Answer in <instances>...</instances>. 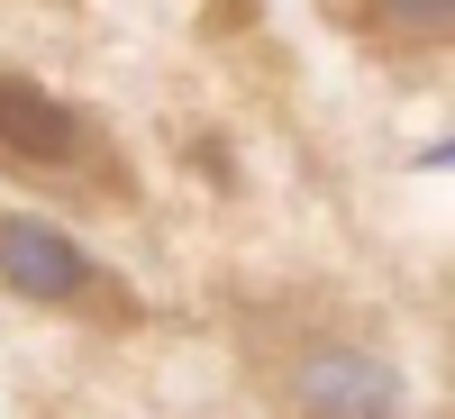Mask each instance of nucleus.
<instances>
[{"mask_svg":"<svg viewBox=\"0 0 455 419\" xmlns=\"http://www.w3.org/2000/svg\"><path fill=\"white\" fill-rule=\"evenodd\" d=\"M283 419H401V374L364 347H300L274 374Z\"/></svg>","mask_w":455,"mask_h":419,"instance_id":"obj_1","label":"nucleus"},{"mask_svg":"<svg viewBox=\"0 0 455 419\" xmlns=\"http://www.w3.org/2000/svg\"><path fill=\"white\" fill-rule=\"evenodd\" d=\"M0 283L28 292V301H119L109 283H92L83 246H73L55 219H28V210L0 219Z\"/></svg>","mask_w":455,"mask_h":419,"instance_id":"obj_2","label":"nucleus"},{"mask_svg":"<svg viewBox=\"0 0 455 419\" xmlns=\"http://www.w3.org/2000/svg\"><path fill=\"white\" fill-rule=\"evenodd\" d=\"M83 119H73V101H55L46 83H28V73H0V156L19 165H73L83 156Z\"/></svg>","mask_w":455,"mask_h":419,"instance_id":"obj_3","label":"nucleus"},{"mask_svg":"<svg viewBox=\"0 0 455 419\" xmlns=\"http://www.w3.org/2000/svg\"><path fill=\"white\" fill-rule=\"evenodd\" d=\"M373 36H392V46H437L455 28V0H364Z\"/></svg>","mask_w":455,"mask_h":419,"instance_id":"obj_4","label":"nucleus"}]
</instances>
